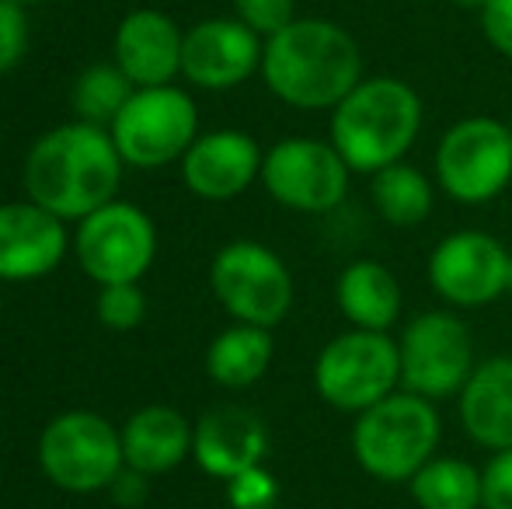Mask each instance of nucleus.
Returning a JSON list of instances; mask_svg holds the SVG:
<instances>
[{"label":"nucleus","mask_w":512,"mask_h":509,"mask_svg":"<svg viewBox=\"0 0 512 509\" xmlns=\"http://www.w3.org/2000/svg\"><path fill=\"white\" fill-rule=\"evenodd\" d=\"M314 387L321 401L338 412L359 415L401 387V353L391 332H349L335 335L314 363Z\"/></svg>","instance_id":"nucleus-6"},{"label":"nucleus","mask_w":512,"mask_h":509,"mask_svg":"<svg viewBox=\"0 0 512 509\" xmlns=\"http://www.w3.org/2000/svg\"><path fill=\"white\" fill-rule=\"evenodd\" d=\"M422 98L401 77H363L331 109L328 140L359 175H377L405 161L422 133Z\"/></svg>","instance_id":"nucleus-3"},{"label":"nucleus","mask_w":512,"mask_h":509,"mask_svg":"<svg viewBox=\"0 0 512 509\" xmlns=\"http://www.w3.org/2000/svg\"><path fill=\"white\" fill-rule=\"evenodd\" d=\"M272 363V332L258 325H241L220 332L206 353V374L223 387H248L262 381Z\"/></svg>","instance_id":"nucleus-22"},{"label":"nucleus","mask_w":512,"mask_h":509,"mask_svg":"<svg viewBox=\"0 0 512 509\" xmlns=\"http://www.w3.org/2000/svg\"><path fill=\"white\" fill-rule=\"evenodd\" d=\"M342 318L363 332H391L401 318V283L384 262L359 258L345 265L335 283Z\"/></svg>","instance_id":"nucleus-21"},{"label":"nucleus","mask_w":512,"mask_h":509,"mask_svg":"<svg viewBox=\"0 0 512 509\" xmlns=\"http://www.w3.org/2000/svg\"><path fill=\"white\" fill-rule=\"evenodd\" d=\"M370 199L384 224L411 231V227L429 220L436 192H432V182L425 178L422 168H415V164H408V161H398V164H391V168L370 175Z\"/></svg>","instance_id":"nucleus-23"},{"label":"nucleus","mask_w":512,"mask_h":509,"mask_svg":"<svg viewBox=\"0 0 512 509\" xmlns=\"http://www.w3.org/2000/svg\"><path fill=\"white\" fill-rule=\"evenodd\" d=\"M453 4H457L460 11H478L481 14V7H485L488 0H453Z\"/></svg>","instance_id":"nucleus-33"},{"label":"nucleus","mask_w":512,"mask_h":509,"mask_svg":"<svg viewBox=\"0 0 512 509\" xmlns=\"http://www.w3.org/2000/svg\"><path fill=\"white\" fill-rule=\"evenodd\" d=\"M509 192H512V189H509Z\"/></svg>","instance_id":"nucleus-37"},{"label":"nucleus","mask_w":512,"mask_h":509,"mask_svg":"<svg viewBox=\"0 0 512 509\" xmlns=\"http://www.w3.org/2000/svg\"><path fill=\"white\" fill-rule=\"evenodd\" d=\"M269 454V429L255 412L241 405H220L192 429V457L209 478H237L258 468Z\"/></svg>","instance_id":"nucleus-16"},{"label":"nucleus","mask_w":512,"mask_h":509,"mask_svg":"<svg viewBox=\"0 0 512 509\" xmlns=\"http://www.w3.org/2000/svg\"><path fill=\"white\" fill-rule=\"evenodd\" d=\"M509 133H512V119H509Z\"/></svg>","instance_id":"nucleus-36"},{"label":"nucleus","mask_w":512,"mask_h":509,"mask_svg":"<svg viewBox=\"0 0 512 509\" xmlns=\"http://www.w3.org/2000/svg\"><path fill=\"white\" fill-rule=\"evenodd\" d=\"M129 77L122 74V67H91L77 77L74 84V109L84 123L102 126L112 123L122 112V105L133 98V88H129Z\"/></svg>","instance_id":"nucleus-25"},{"label":"nucleus","mask_w":512,"mask_h":509,"mask_svg":"<svg viewBox=\"0 0 512 509\" xmlns=\"http://www.w3.org/2000/svg\"><path fill=\"white\" fill-rule=\"evenodd\" d=\"M122 154L112 133L91 123H70L46 133L25 161L28 199L60 220L91 217L119 189Z\"/></svg>","instance_id":"nucleus-2"},{"label":"nucleus","mask_w":512,"mask_h":509,"mask_svg":"<svg viewBox=\"0 0 512 509\" xmlns=\"http://www.w3.org/2000/svg\"><path fill=\"white\" fill-rule=\"evenodd\" d=\"M408 492L418 509H481V468L464 457H432Z\"/></svg>","instance_id":"nucleus-24"},{"label":"nucleus","mask_w":512,"mask_h":509,"mask_svg":"<svg viewBox=\"0 0 512 509\" xmlns=\"http://www.w3.org/2000/svg\"><path fill=\"white\" fill-rule=\"evenodd\" d=\"M460 426L478 447L512 450V356H492L474 367L457 394Z\"/></svg>","instance_id":"nucleus-19"},{"label":"nucleus","mask_w":512,"mask_h":509,"mask_svg":"<svg viewBox=\"0 0 512 509\" xmlns=\"http://www.w3.org/2000/svg\"><path fill=\"white\" fill-rule=\"evenodd\" d=\"M119 436L126 468L140 471V475H164L192 454L189 422L168 405H150L136 412Z\"/></svg>","instance_id":"nucleus-20"},{"label":"nucleus","mask_w":512,"mask_h":509,"mask_svg":"<svg viewBox=\"0 0 512 509\" xmlns=\"http://www.w3.org/2000/svg\"><path fill=\"white\" fill-rule=\"evenodd\" d=\"M157 252L154 224L129 203H108L81 220L77 258L95 283H136L150 269Z\"/></svg>","instance_id":"nucleus-12"},{"label":"nucleus","mask_w":512,"mask_h":509,"mask_svg":"<svg viewBox=\"0 0 512 509\" xmlns=\"http://www.w3.org/2000/svg\"><path fill=\"white\" fill-rule=\"evenodd\" d=\"M185 35L161 11H133L115 32V60L140 88H164L182 70Z\"/></svg>","instance_id":"nucleus-18"},{"label":"nucleus","mask_w":512,"mask_h":509,"mask_svg":"<svg viewBox=\"0 0 512 509\" xmlns=\"http://www.w3.org/2000/svg\"><path fill=\"white\" fill-rule=\"evenodd\" d=\"M108 489H112V499L119 506L136 509V506H143V499H147V475H140V471H133V468L119 471Z\"/></svg>","instance_id":"nucleus-32"},{"label":"nucleus","mask_w":512,"mask_h":509,"mask_svg":"<svg viewBox=\"0 0 512 509\" xmlns=\"http://www.w3.org/2000/svg\"><path fill=\"white\" fill-rule=\"evenodd\" d=\"M481 32L495 53L512 60V0H488L481 7Z\"/></svg>","instance_id":"nucleus-31"},{"label":"nucleus","mask_w":512,"mask_h":509,"mask_svg":"<svg viewBox=\"0 0 512 509\" xmlns=\"http://www.w3.org/2000/svg\"><path fill=\"white\" fill-rule=\"evenodd\" d=\"M401 387L429 401H443L464 391L474 374V335L453 311H425L411 318L398 339Z\"/></svg>","instance_id":"nucleus-7"},{"label":"nucleus","mask_w":512,"mask_h":509,"mask_svg":"<svg viewBox=\"0 0 512 509\" xmlns=\"http://www.w3.org/2000/svg\"><path fill=\"white\" fill-rule=\"evenodd\" d=\"M39 464L67 492H98L115 482L126 457L122 436L95 412H67L39 436Z\"/></svg>","instance_id":"nucleus-9"},{"label":"nucleus","mask_w":512,"mask_h":509,"mask_svg":"<svg viewBox=\"0 0 512 509\" xmlns=\"http://www.w3.org/2000/svg\"><path fill=\"white\" fill-rule=\"evenodd\" d=\"M276 499H279V482L262 464L241 471V475L227 482V503L234 509H272Z\"/></svg>","instance_id":"nucleus-27"},{"label":"nucleus","mask_w":512,"mask_h":509,"mask_svg":"<svg viewBox=\"0 0 512 509\" xmlns=\"http://www.w3.org/2000/svg\"><path fill=\"white\" fill-rule=\"evenodd\" d=\"M512 252L495 234L453 231L432 248L429 283L450 307H485L506 293Z\"/></svg>","instance_id":"nucleus-13"},{"label":"nucleus","mask_w":512,"mask_h":509,"mask_svg":"<svg viewBox=\"0 0 512 509\" xmlns=\"http://www.w3.org/2000/svg\"><path fill=\"white\" fill-rule=\"evenodd\" d=\"M436 182L453 203L485 206L512 189V133L495 116L457 119L436 143Z\"/></svg>","instance_id":"nucleus-5"},{"label":"nucleus","mask_w":512,"mask_h":509,"mask_svg":"<svg viewBox=\"0 0 512 509\" xmlns=\"http://www.w3.org/2000/svg\"><path fill=\"white\" fill-rule=\"evenodd\" d=\"M506 293H512V258H509V283H506Z\"/></svg>","instance_id":"nucleus-34"},{"label":"nucleus","mask_w":512,"mask_h":509,"mask_svg":"<svg viewBox=\"0 0 512 509\" xmlns=\"http://www.w3.org/2000/svg\"><path fill=\"white\" fill-rule=\"evenodd\" d=\"M11 4H21V7H25V4H35V0H11Z\"/></svg>","instance_id":"nucleus-35"},{"label":"nucleus","mask_w":512,"mask_h":509,"mask_svg":"<svg viewBox=\"0 0 512 509\" xmlns=\"http://www.w3.org/2000/svg\"><path fill=\"white\" fill-rule=\"evenodd\" d=\"M196 102L178 88H143L133 91L122 112L112 119V140L122 161L136 168H161L185 157L196 143Z\"/></svg>","instance_id":"nucleus-11"},{"label":"nucleus","mask_w":512,"mask_h":509,"mask_svg":"<svg viewBox=\"0 0 512 509\" xmlns=\"http://www.w3.org/2000/svg\"><path fill=\"white\" fill-rule=\"evenodd\" d=\"M237 7V21H244V25L251 28V32L265 35V39H272L276 32H283L293 18V0H234Z\"/></svg>","instance_id":"nucleus-28"},{"label":"nucleus","mask_w":512,"mask_h":509,"mask_svg":"<svg viewBox=\"0 0 512 509\" xmlns=\"http://www.w3.org/2000/svg\"><path fill=\"white\" fill-rule=\"evenodd\" d=\"M352 168L331 140L286 136L265 154L262 185L279 206L297 213H331L349 196Z\"/></svg>","instance_id":"nucleus-10"},{"label":"nucleus","mask_w":512,"mask_h":509,"mask_svg":"<svg viewBox=\"0 0 512 509\" xmlns=\"http://www.w3.org/2000/svg\"><path fill=\"white\" fill-rule=\"evenodd\" d=\"M481 509H512V450H495L481 468Z\"/></svg>","instance_id":"nucleus-30"},{"label":"nucleus","mask_w":512,"mask_h":509,"mask_svg":"<svg viewBox=\"0 0 512 509\" xmlns=\"http://www.w3.org/2000/svg\"><path fill=\"white\" fill-rule=\"evenodd\" d=\"M262 77L293 109H335L363 81L359 42L328 18H297L265 39Z\"/></svg>","instance_id":"nucleus-1"},{"label":"nucleus","mask_w":512,"mask_h":509,"mask_svg":"<svg viewBox=\"0 0 512 509\" xmlns=\"http://www.w3.org/2000/svg\"><path fill=\"white\" fill-rule=\"evenodd\" d=\"M143 311H147V300L136 290V283L102 286V293H98V318L108 328H119V332L136 328L143 321Z\"/></svg>","instance_id":"nucleus-26"},{"label":"nucleus","mask_w":512,"mask_h":509,"mask_svg":"<svg viewBox=\"0 0 512 509\" xmlns=\"http://www.w3.org/2000/svg\"><path fill=\"white\" fill-rule=\"evenodd\" d=\"M67 255V231L60 217L39 203L0 206V279L46 276Z\"/></svg>","instance_id":"nucleus-17"},{"label":"nucleus","mask_w":512,"mask_h":509,"mask_svg":"<svg viewBox=\"0 0 512 509\" xmlns=\"http://www.w3.org/2000/svg\"><path fill=\"white\" fill-rule=\"evenodd\" d=\"M28 46V21L21 4L0 0V74L14 70Z\"/></svg>","instance_id":"nucleus-29"},{"label":"nucleus","mask_w":512,"mask_h":509,"mask_svg":"<svg viewBox=\"0 0 512 509\" xmlns=\"http://www.w3.org/2000/svg\"><path fill=\"white\" fill-rule=\"evenodd\" d=\"M262 35L237 18H209L182 42V74L196 88L227 91L262 70Z\"/></svg>","instance_id":"nucleus-14"},{"label":"nucleus","mask_w":512,"mask_h":509,"mask_svg":"<svg viewBox=\"0 0 512 509\" xmlns=\"http://www.w3.org/2000/svg\"><path fill=\"white\" fill-rule=\"evenodd\" d=\"M209 283L230 318L241 325L276 328L293 307V276L272 248L258 241H234L220 248Z\"/></svg>","instance_id":"nucleus-8"},{"label":"nucleus","mask_w":512,"mask_h":509,"mask_svg":"<svg viewBox=\"0 0 512 509\" xmlns=\"http://www.w3.org/2000/svg\"><path fill=\"white\" fill-rule=\"evenodd\" d=\"M443 422L436 401L411 391H394L391 398L356 415L352 422V457L384 485H408L436 457Z\"/></svg>","instance_id":"nucleus-4"},{"label":"nucleus","mask_w":512,"mask_h":509,"mask_svg":"<svg viewBox=\"0 0 512 509\" xmlns=\"http://www.w3.org/2000/svg\"><path fill=\"white\" fill-rule=\"evenodd\" d=\"M262 161L265 154L248 133L220 129V133L196 136V143L182 157V175L199 199L223 203L241 196L255 178H262Z\"/></svg>","instance_id":"nucleus-15"}]
</instances>
